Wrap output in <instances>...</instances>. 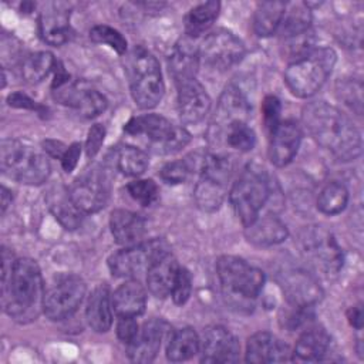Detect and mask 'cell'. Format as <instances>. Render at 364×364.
Returning <instances> with one entry per match:
<instances>
[{
  "label": "cell",
  "mask_w": 364,
  "mask_h": 364,
  "mask_svg": "<svg viewBox=\"0 0 364 364\" xmlns=\"http://www.w3.org/2000/svg\"><path fill=\"white\" fill-rule=\"evenodd\" d=\"M330 336L328 333L318 326L307 327L304 330L294 347L293 360L300 361H320L328 351Z\"/></svg>",
  "instance_id": "30"
},
{
  "label": "cell",
  "mask_w": 364,
  "mask_h": 364,
  "mask_svg": "<svg viewBox=\"0 0 364 364\" xmlns=\"http://www.w3.org/2000/svg\"><path fill=\"white\" fill-rule=\"evenodd\" d=\"M249 109L250 107L243 92L237 87H233V85L226 87L220 95L216 117H215L216 135L223 128H226L230 122L246 121Z\"/></svg>",
  "instance_id": "25"
},
{
  "label": "cell",
  "mask_w": 364,
  "mask_h": 364,
  "mask_svg": "<svg viewBox=\"0 0 364 364\" xmlns=\"http://www.w3.org/2000/svg\"><path fill=\"white\" fill-rule=\"evenodd\" d=\"M348 202V191L340 182H328L318 193L317 208L324 215H338L344 210Z\"/></svg>",
  "instance_id": "39"
},
{
  "label": "cell",
  "mask_w": 364,
  "mask_h": 364,
  "mask_svg": "<svg viewBox=\"0 0 364 364\" xmlns=\"http://www.w3.org/2000/svg\"><path fill=\"white\" fill-rule=\"evenodd\" d=\"M178 90V114L182 122L196 124L205 118L210 108V97L205 87L193 78L175 82Z\"/></svg>",
  "instance_id": "16"
},
{
  "label": "cell",
  "mask_w": 364,
  "mask_h": 364,
  "mask_svg": "<svg viewBox=\"0 0 364 364\" xmlns=\"http://www.w3.org/2000/svg\"><path fill=\"white\" fill-rule=\"evenodd\" d=\"M311 23V13L307 3L286 4L280 26L277 28L280 37L287 41L309 33Z\"/></svg>",
  "instance_id": "32"
},
{
  "label": "cell",
  "mask_w": 364,
  "mask_h": 364,
  "mask_svg": "<svg viewBox=\"0 0 364 364\" xmlns=\"http://www.w3.org/2000/svg\"><path fill=\"white\" fill-rule=\"evenodd\" d=\"M112 294L105 284L92 290L85 307L88 326L97 333H105L112 324Z\"/></svg>",
  "instance_id": "27"
},
{
  "label": "cell",
  "mask_w": 364,
  "mask_h": 364,
  "mask_svg": "<svg viewBox=\"0 0 364 364\" xmlns=\"http://www.w3.org/2000/svg\"><path fill=\"white\" fill-rule=\"evenodd\" d=\"M138 331L139 327L135 321V317H119L117 324V336L122 343L128 346L136 337Z\"/></svg>",
  "instance_id": "46"
},
{
  "label": "cell",
  "mask_w": 364,
  "mask_h": 364,
  "mask_svg": "<svg viewBox=\"0 0 364 364\" xmlns=\"http://www.w3.org/2000/svg\"><path fill=\"white\" fill-rule=\"evenodd\" d=\"M347 318H348L350 324L354 328L361 330V327H363V307H361V304L350 307L348 311H347Z\"/></svg>",
  "instance_id": "50"
},
{
  "label": "cell",
  "mask_w": 364,
  "mask_h": 364,
  "mask_svg": "<svg viewBox=\"0 0 364 364\" xmlns=\"http://www.w3.org/2000/svg\"><path fill=\"white\" fill-rule=\"evenodd\" d=\"M337 55L330 47L311 48L303 57L291 61L284 71L289 90L299 98L314 95L333 71Z\"/></svg>",
  "instance_id": "5"
},
{
  "label": "cell",
  "mask_w": 364,
  "mask_h": 364,
  "mask_svg": "<svg viewBox=\"0 0 364 364\" xmlns=\"http://www.w3.org/2000/svg\"><path fill=\"white\" fill-rule=\"evenodd\" d=\"M129 135H144L156 154H175L186 146L191 141V134L183 127H176L165 117L158 114H145L132 117L124 127Z\"/></svg>",
  "instance_id": "8"
},
{
  "label": "cell",
  "mask_w": 364,
  "mask_h": 364,
  "mask_svg": "<svg viewBox=\"0 0 364 364\" xmlns=\"http://www.w3.org/2000/svg\"><path fill=\"white\" fill-rule=\"evenodd\" d=\"M41 38L50 46H63L71 36L70 11L63 4H50L38 18Z\"/></svg>",
  "instance_id": "22"
},
{
  "label": "cell",
  "mask_w": 364,
  "mask_h": 364,
  "mask_svg": "<svg viewBox=\"0 0 364 364\" xmlns=\"http://www.w3.org/2000/svg\"><path fill=\"white\" fill-rule=\"evenodd\" d=\"M304 259L324 276H336L343 266V252L334 236L321 226H306L299 235Z\"/></svg>",
  "instance_id": "10"
},
{
  "label": "cell",
  "mask_w": 364,
  "mask_h": 364,
  "mask_svg": "<svg viewBox=\"0 0 364 364\" xmlns=\"http://www.w3.org/2000/svg\"><path fill=\"white\" fill-rule=\"evenodd\" d=\"M48 209L65 229H77L82 222V212L74 203L70 189L63 185H54L46 196Z\"/></svg>",
  "instance_id": "26"
},
{
  "label": "cell",
  "mask_w": 364,
  "mask_h": 364,
  "mask_svg": "<svg viewBox=\"0 0 364 364\" xmlns=\"http://www.w3.org/2000/svg\"><path fill=\"white\" fill-rule=\"evenodd\" d=\"M286 4L279 0L257 4L253 14V30L259 37H269L277 31Z\"/></svg>",
  "instance_id": "33"
},
{
  "label": "cell",
  "mask_w": 364,
  "mask_h": 364,
  "mask_svg": "<svg viewBox=\"0 0 364 364\" xmlns=\"http://www.w3.org/2000/svg\"><path fill=\"white\" fill-rule=\"evenodd\" d=\"M7 104L10 107H14V108H23V109H33V111H37V112H44V107L38 105L34 100H31L28 95L17 91V92H11L9 97H7Z\"/></svg>",
  "instance_id": "47"
},
{
  "label": "cell",
  "mask_w": 364,
  "mask_h": 364,
  "mask_svg": "<svg viewBox=\"0 0 364 364\" xmlns=\"http://www.w3.org/2000/svg\"><path fill=\"white\" fill-rule=\"evenodd\" d=\"M128 193L141 205L149 206L159 198V189L152 179H138L127 185Z\"/></svg>",
  "instance_id": "42"
},
{
  "label": "cell",
  "mask_w": 364,
  "mask_h": 364,
  "mask_svg": "<svg viewBox=\"0 0 364 364\" xmlns=\"http://www.w3.org/2000/svg\"><path fill=\"white\" fill-rule=\"evenodd\" d=\"M199 65V48H196L188 38L175 44L169 55V71L175 82L193 78Z\"/></svg>",
  "instance_id": "31"
},
{
  "label": "cell",
  "mask_w": 364,
  "mask_h": 364,
  "mask_svg": "<svg viewBox=\"0 0 364 364\" xmlns=\"http://www.w3.org/2000/svg\"><path fill=\"white\" fill-rule=\"evenodd\" d=\"M146 293L136 280L122 283L112 294V309L118 317H136L145 311Z\"/></svg>",
  "instance_id": "29"
},
{
  "label": "cell",
  "mask_w": 364,
  "mask_h": 364,
  "mask_svg": "<svg viewBox=\"0 0 364 364\" xmlns=\"http://www.w3.org/2000/svg\"><path fill=\"white\" fill-rule=\"evenodd\" d=\"M109 228L115 242L124 246L139 243L146 230L144 218L127 209H115L111 212Z\"/></svg>",
  "instance_id": "24"
},
{
  "label": "cell",
  "mask_w": 364,
  "mask_h": 364,
  "mask_svg": "<svg viewBox=\"0 0 364 364\" xmlns=\"http://www.w3.org/2000/svg\"><path fill=\"white\" fill-rule=\"evenodd\" d=\"M202 363H233L239 360L240 347L236 337L222 326H210L200 340Z\"/></svg>",
  "instance_id": "17"
},
{
  "label": "cell",
  "mask_w": 364,
  "mask_h": 364,
  "mask_svg": "<svg viewBox=\"0 0 364 364\" xmlns=\"http://www.w3.org/2000/svg\"><path fill=\"white\" fill-rule=\"evenodd\" d=\"M303 124L310 136L340 161L361 155V134L338 108L324 102H310L303 108Z\"/></svg>",
  "instance_id": "2"
},
{
  "label": "cell",
  "mask_w": 364,
  "mask_h": 364,
  "mask_svg": "<svg viewBox=\"0 0 364 364\" xmlns=\"http://www.w3.org/2000/svg\"><path fill=\"white\" fill-rule=\"evenodd\" d=\"M245 55V46L239 37L226 28L209 33L199 47V61L213 70H228Z\"/></svg>",
  "instance_id": "13"
},
{
  "label": "cell",
  "mask_w": 364,
  "mask_h": 364,
  "mask_svg": "<svg viewBox=\"0 0 364 364\" xmlns=\"http://www.w3.org/2000/svg\"><path fill=\"white\" fill-rule=\"evenodd\" d=\"M11 192L6 186H1V213L6 212L9 205H11Z\"/></svg>",
  "instance_id": "51"
},
{
  "label": "cell",
  "mask_w": 364,
  "mask_h": 364,
  "mask_svg": "<svg viewBox=\"0 0 364 364\" xmlns=\"http://www.w3.org/2000/svg\"><path fill=\"white\" fill-rule=\"evenodd\" d=\"M105 139V128L101 124H94L87 134V139H85V154L88 158H94L100 149L101 145Z\"/></svg>",
  "instance_id": "45"
},
{
  "label": "cell",
  "mask_w": 364,
  "mask_h": 364,
  "mask_svg": "<svg viewBox=\"0 0 364 364\" xmlns=\"http://www.w3.org/2000/svg\"><path fill=\"white\" fill-rule=\"evenodd\" d=\"M191 291H192V276L188 269L179 267L172 291H171V297L173 303L179 306L185 304L191 296Z\"/></svg>",
  "instance_id": "43"
},
{
  "label": "cell",
  "mask_w": 364,
  "mask_h": 364,
  "mask_svg": "<svg viewBox=\"0 0 364 364\" xmlns=\"http://www.w3.org/2000/svg\"><path fill=\"white\" fill-rule=\"evenodd\" d=\"M41 145H43V151L46 154H48L53 158H58L60 161L68 148L61 141H57V139H46V141H43Z\"/></svg>",
  "instance_id": "49"
},
{
  "label": "cell",
  "mask_w": 364,
  "mask_h": 364,
  "mask_svg": "<svg viewBox=\"0 0 364 364\" xmlns=\"http://www.w3.org/2000/svg\"><path fill=\"white\" fill-rule=\"evenodd\" d=\"M246 361L255 364L293 361V353L287 344L280 341L272 333L259 331L247 340Z\"/></svg>",
  "instance_id": "21"
},
{
  "label": "cell",
  "mask_w": 364,
  "mask_h": 364,
  "mask_svg": "<svg viewBox=\"0 0 364 364\" xmlns=\"http://www.w3.org/2000/svg\"><path fill=\"white\" fill-rule=\"evenodd\" d=\"M301 142V129L291 121H280L270 132L269 158L276 166H286L296 156Z\"/></svg>",
  "instance_id": "19"
},
{
  "label": "cell",
  "mask_w": 364,
  "mask_h": 364,
  "mask_svg": "<svg viewBox=\"0 0 364 364\" xmlns=\"http://www.w3.org/2000/svg\"><path fill=\"white\" fill-rule=\"evenodd\" d=\"M125 74L134 101L142 109L154 108L159 104L165 92V84L156 57L135 46L125 55Z\"/></svg>",
  "instance_id": "4"
},
{
  "label": "cell",
  "mask_w": 364,
  "mask_h": 364,
  "mask_svg": "<svg viewBox=\"0 0 364 364\" xmlns=\"http://www.w3.org/2000/svg\"><path fill=\"white\" fill-rule=\"evenodd\" d=\"M280 284L291 306H313L323 294L316 279L303 270H286L280 276Z\"/></svg>",
  "instance_id": "20"
},
{
  "label": "cell",
  "mask_w": 364,
  "mask_h": 364,
  "mask_svg": "<svg viewBox=\"0 0 364 364\" xmlns=\"http://www.w3.org/2000/svg\"><path fill=\"white\" fill-rule=\"evenodd\" d=\"M200 350V338L198 333L191 328L185 327L172 334L166 348V357L171 361H185L193 357Z\"/></svg>",
  "instance_id": "35"
},
{
  "label": "cell",
  "mask_w": 364,
  "mask_h": 364,
  "mask_svg": "<svg viewBox=\"0 0 364 364\" xmlns=\"http://www.w3.org/2000/svg\"><path fill=\"white\" fill-rule=\"evenodd\" d=\"M206 154H191L183 159L179 161H172L168 162L166 165H164V168L161 169V178L166 182V183H182L185 182L189 175L193 171H200L203 159H205Z\"/></svg>",
  "instance_id": "38"
},
{
  "label": "cell",
  "mask_w": 364,
  "mask_h": 364,
  "mask_svg": "<svg viewBox=\"0 0 364 364\" xmlns=\"http://www.w3.org/2000/svg\"><path fill=\"white\" fill-rule=\"evenodd\" d=\"M68 189L74 203L82 213L101 210L109 198L108 178L97 166L82 172Z\"/></svg>",
  "instance_id": "14"
},
{
  "label": "cell",
  "mask_w": 364,
  "mask_h": 364,
  "mask_svg": "<svg viewBox=\"0 0 364 364\" xmlns=\"http://www.w3.org/2000/svg\"><path fill=\"white\" fill-rule=\"evenodd\" d=\"M179 267L181 266L171 252L158 259L146 272V284L149 291L158 299L171 296Z\"/></svg>",
  "instance_id": "28"
},
{
  "label": "cell",
  "mask_w": 364,
  "mask_h": 364,
  "mask_svg": "<svg viewBox=\"0 0 364 364\" xmlns=\"http://www.w3.org/2000/svg\"><path fill=\"white\" fill-rule=\"evenodd\" d=\"M270 179L263 168L252 164L240 172L230 189L229 199L243 226L259 216L270 198Z\"/></svg>",
  "instance_id": "7"
},
{
  "label": "cell",
  "mask_w": 364,
  "mask_h": 364,
  "mask_svg": "<svg viewBox=\"0 0 364 364\" xmlns=\"http://www.w3.org/2000/svg\"><path fill=\"white\" fill-rule=\"evenodd\" d=\"M220 10L219 1H206L195 6L185 17V33L189 38H196L206 33L218 18Z\"/></svg>",
  "instance_id": "34"
},
{
  "label": "cell",
  "mask_w": 364,
  "mask_h": 364,
  "mask_svg": "<svg viewBox=\"0 0 364 364\" xmlns=\"http://www.w3.org/2000/svg\"><path fill=\"white\" fill-rule=\"evenodd\" d=\"M57 63L58 61H55L54 55L48 51L31 53L21 60L20 73L26 82L37 84L55 70Z\"/></svg>",
  "instance_id": "36"
},
{
  "label": "cell",
  "mask_w": 364,
  "mask_h": 364,
  "mask_svg": "<svg viewBox=\"0 0 364 364\" xmlns=\"http://www.w3.org/2000/svg\"><path fill=\"white\" fill-rule=\"evenodd\" d=\"M0 168L6 176L26 185H41L50 176V162L46 155L18 139L1 141Z\"/></svg>",
  "instance_id": "6"
},
{
  "label": "cell",
  "mask_w": 364,
  "mask_h": 364,
  "mask_svg": "<svg viewBox=\"0 0 364 364\" xmlns=\"http://www.w3.org/2000/svg\"><path fill=\"white\" fill-rule=\"evenodd\" d=\"M280 100L274 95H266L262 102V115H263V124L269 134L277 127L280 122Z\"/></svg>",
  "instance_id": "44"
},
{
  "label": "cell",
  "mask_w": 364,
  "mask_h": 364,
  "mask_svg": "<svg viewBox=\"0 0 364 364\" xmlns=\"http://www.w3.org/2000/svg\"><path fill=\"white\" fill-rule=\"evenodd\" d=\"M87 291L85 282L75 274H64L57 277L44 290L43 311L53 320H64L73 316L84 300Z\"/></svg>",
  "instance_id": "12"
},
{
  "label": "cell",
  "mask_w": 364,
  "mask_h": 364,
  "mask_svg": "<svg viewBox=\"0 0 364 364\" xmlns=\"http://www.w3.org/2000/svg\"><path fill=\"white\" fill-rule=\"evenodd\" d=\"M233 164L230 156L223 154H206L199 179L193 189L196 205L205 212L220 208L226 192Z\"/></svg>",
  "instance_id": "9"
},
{
  "label": "cell",
  "mask_w": 364,
  "mask_h": 364,
  "mask_svg": "<svg viewBox=\"0 0 364 364\" xmlns=\"http://www.w3.org/2000/svg\"><path fill=\"white\" fill-rule=\"evenodd\" d=\"M245 236L247 242L256 246H274L284 242L289 236L287 226L274 215L257 216L245 226Z\"/></svg>",
  "instance_id": "23"
},
{
  "label": "cell",
  "mask_w": 364,
  "mask_h": 364,
  "mask_svg": "<svg viewBox=\"0 0 364 364\" xmlns=\"http://www.w3.org/2000/svg\"><path fill=\"white\" fill-rule=\"evenodd\" d=\"M90 38L94 43L98 44H107L112 50H115L119 55L127 54L128 46L125 37L115 28L105 26V24H97L90 30Z\"/></svg>",
  "instance_id": "41"
},
{
  "label": "cell",
  "mask_w": 364,
  "mask_h": 364,
  "mask_svg": "<svg viewBox=\"0 0 364 364\" xmlns=\"http://www.w3.org/2000/svg\"><path fill=\"white\" fill-rule=\"evenodd\" d=\"M51 90L58 102L74 108L84 118L98 117L107 108V100L101 92L73 81L71 78Z\"/></svg>",
  "instance_id": "15"
},
{
  "label": "cell",
  "mask_w": 364,
  "mask_h": 364,
  "mask_svg": "<svg viewBox=\"0 0 364 364\" xmlns=\"http://www.w3.org/2000/svg\"><path fill=\"white\" fill-rule=\"evenodd\" d=\"M220 132H223L226 145L239 152H247L256 144L255 131L247 125L246 121L230 122Z\"/></svg>",
  "instance_id": "40"
},
{
  "label": "cell",
  "mask_w": 364,
  "mask_h": 364,
  "mask_svg": "<svg viewBox=\"0 0 364 364\" xmlns=\"http://www.w3.org/2000/svg\"><path fill=\"white\" fill-rule=\"evenodd\" d=\"M216 273L225 300L237 309L249 310L264 284L263 272L237 256H220Z\"/></svg>",
  "instance_id": "3"
},
{
  "label": "cell",
  "mask_w": 364,
  "mask_h": 364,
  "mask_svg": "<svg viewBox=\"0 0 364 364\" xmlns=\"http://www.w3.org/2000/svg\"><path fill=\"white\" fill-rule=\"evenodd\" d=\"M169 252L171 249L165 240L151 239L132 246H125V249L111 255L108 259V266L114 276L134 279L142 273H146L158 259Z\"/></svg>",
  "instance_id": "11"
},
{
  "label": "cell",
  "mask_w": 364,
  "mask_h": 364,
  "mask_svg": "<svg viewBox=\"0 0 364 364\" xmlns=\"http://www.w3.org/2000/svg\"><path fill=\"white\" fill-rule=\"evenodd\" d=\"M1 266V303L4 311L18 320L36 318L40 307L43 309V277L36 260L23 257L16 259L13 253L3 249Z\"/></svg>",
  "instance_id": "1"
},
{
  "label": "cell",
  "mask_w": 364,
  "mask_h": 364,
  "mask_svg": "<svg viewBox=\"0 0 364 364\" xmlns=\"http://www.w3.org/2000/svg\"><path fill=\"white\" fill-rule=\"evenodd\" d=\"M171 333V326L162 318H152L139 328L136 337L128 344L127 353L131 361L151 363L156 357L162 340Z\"/></svg>",
  "instance_id": "18"
},
{
  "label": "cell",
  "mask_w": 364,
  "mask_h": 364,
  "mask_svg": "<svg viewBox=\"0 0 364 364\" xmlns=\"http://www.w3.org/2000/svg\"><path fill=\"white\" fill-rule=\"evenodd\" d=\"M115 164L121 173L127 176H139L149 165L148 155L132 145H122L115 152Z\"/></svg>",
  "instance_id": "37"
},
{
  "label": "cell",
  "mask_w": 364,
  "mask_h": 364,
  "mask_svg": "<svg viewBox=\"0 0 364 364\" xmlns=\"http://www.w3.org/2000/svg\"><path fill=\"white\" fill-rule=\"evenodd\" d=\"M80 155H81V145L78 142H74L71 144L65 154L63 155L61 158V165H63V169L65 172H73L74 168L77 166L78 164V159H80Z\"/></svg>",
  "instance_id": "48"
}]
</instances>
